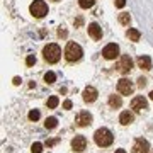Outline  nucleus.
I'll return each mask as SVG.
<instances>
[{
	"label": "nucleus",
	"mask_w": 153,
	"mask_h": 153,
	"mask_svg": "<svg viewBox=\"0 0 153 153\" xmlns=\"http://www.w3.org/2000/svg\"><path fill=\"white\" fill-rule=\"evenodd\" d=\"M134 121V116H133V112H129V111H124V112H121L119 116V123L123 126H129Z\"/></svg>",
	"instance_id": "15"
},
{
	"label": "nucleus",
	"mask_w": 153,
	"mask_h": 153,
	"mask_svg": "<svg viewBox=\"0 0 153 153\" xmlns=\"http://www.w3.org/2000/svg\"><path fill=\"white\" fill-rule=\"evenodd\" d=\"M55 2H58V0H55Z\"/></svg>",
	"instance_id": "35"
},
{
	"label": "nucleus",
	"mask_w": 153,
	"mask_h": 153,
	"mask_svg": "<svg viewBox=\"0 0 153 153\" xmlns=\"http://www.w3.org/2000/svg\"><path fill=\"white\" fill-rule=\"evenodd\" d=\"M21 82H22V80L19 78V76H14V85H19Z\"/></svg>",
	"instance_id": "30"
},
{
	"label": "nucleus",
	"mask_w": 153,
	"mask_h": 153,
	"mask_svg": "<svg viewBox=\"0 0 153 153\" xmlns=\"http://www.w3.org/2000/svg\"><path fill=\"white\" fill-rule=\"evenodd\" d=\"M150 99H152V100H153V90H152V92H150Z\"/></svg>",
	"instance_id": "34"
},
{
	"label": "nucleus",
	"mask_w": 153,
	"mask_h": 153,
	"mask_svg": "<svg viewBox=\"0 0 153 153\" xmlns=\"http://www.w3.org/2000/svg\"><path fill=\"white\" fill-rule=\"evenodd\" d=\"M114 4H116L117 9H123V7L126 5V0H114Z\"/></svg>",
	"instance_id": "27"
},
{
	"label": "nucleus",
	"mask_w": 153,
	"mask_h": 153,
	"mask_svg": "<svg viewBox=\"0 0 153 153\" xmlns=\"http://www.w3.org/2000/svg\"><path fill=\"white\" fill-rule=\"evenodd\" d=\"M131 109L134 112H141V111L148 109V100L143 95H138V97H134L131 100Z\"/></svg>",
	"instance_id": "9"
},
{
	"label": "nucleus",
	"mask_w": 153,
	"mask_h": 153,
	"mask_svg": "<svg viewBox=\"0 0 153 153\" xmlns=\"http://www.w3.org/2000/svg\"><path fill=\"white\" fill-rule=\"evenodd\" d=\"M63 109H71V100H65L63 102Z\"/></svg>",
	"instance_id": "28"
},
{
	"label": "nucleus",
	"mask_w": 153,
	"mask_h": 153,
	"mask_svg": "<svg viewBox=\"0 0 153 153\" xmlns=\"http://www.w3.org/2000/svg\"><path fill=\"white\" fill-rule=\"evenodd\" d=\"M116 70L119 71V73H123V75H126V73H129V71L133 70V60L129 55H123L119 58V61H117V65H116Z\"/></svg>",
	"instance_id": "5"
},
{
	"label": "nucleus",
	"mask_w": 153,
	"mask_h": 153,
	"mask_svg": "<svg viewBox=\"0 0 153 153\" xmlns=\"http://www.w3.org/2000/svg\"><path fill=\"white\" fill-rule=\"evenodd\" d=\"M58 104H60V99L56 97V95H51V97L48 99V102H46L48 109H55V107H56Z\"/></svg>",
	"instance_id": "19"
},
{
	"label": "nucleus",
	"mask_w": 153,
	"mask_h": 153,
	"mask_svg": "<svg viewBox=\"0 0 153 153\" xmlns=\"http://www.w3.org/2000/svg\"><path fill=\"white\" fill-rule=\"evenodd\" d=\"M109 105L112 107V109L121 107V105H123V99H121V95H111L109 97Z\"/></svg>",
	"instance_id": "16"
},
{
	"label": "nucleus",
	"mask_w": 153,
	"mask_h": 153,
	"mask_svg": "<svg viewBox=\"0 0 153 153\" xmlns=\"http://www.w3.org/2000/svg\"><path fill=\"white\" fill-rule=\"evenodd\" d=\"M126 36H128V39L129 41H140V38H141V33L138 31V29H128V33H126Z\"/></svg>",
	"instance_id": "17"
},
{
	"label": "nucleus",
	"mask_w": 153,
	"mask_h": 153,
	"mask_svg": "<svg viewBox=\"0 0 153 153\" xmlns=\"http://www.w3.org/2000/svg\"><path fill=\"white\" fill-rule=\"evenodd\" d=\"M114 153H126V150H123V148H119V150H116Z\"/></svg>",
	"instance_id": "33"
},
{
	"label": "nucleus",
	"mask_w": 153,
	"mask_h": 153,
	"mask_svg": "<svg viewBox=\"0 0 153 153\" xmlns=\"http://www.w3.org/2000/svg\"><path fill=\"white\" fill-rule=\"evenodd\" d=\"M71 148H73L75 153H82L83 150H87V138L82 136V134H76L71 140Z\"/></svg>",
	"instance_id": "6"
},
{
	"label": "nucleus",
	"mask_w": 153,
	"mask_h": 153,
	"mask_svg": "<svg viewBox=\"0 0 153 153\" xmlns=\"http://www.w3.org/2000/svg\"><path fill=\"white\" fill-rule=\"evenodd\" d=\"M34 63H36V56H34V55H29L27 58H26V65H27V66H33Z\"/></svg>",
	"instance_id": "25"
},
{
	"label": "nucleus",
	"mask_w": 153,
	"mask_h": 153,
	"mask_svg": "<svg viewBox=\"0 0 153 153\" xmlns=\"http://www.w3.org/2000/svg\"><path fill=\"white\" fill-rule=\"evenodd\" d=\"M29 10H31V14L36 19H41V17H44L48 14V5H46L44 0H34L31 4V7H29Z\"/></svg>",
	"instance_id": "4"
},
{
	"label": "nucleus",
	"mask_w": 153,
	"mask_h": 153,
	"mask_svg": "<svg viewBox=\"0 0 153 153\" xmlns=\"http://www.w3.org/2000/svg\"><path fill=\"white\" fill-rule=\"evenodd\" d=\"M56 124H58V119H56V117H48V119L44 121V126H46L48 129H53V128H56Z\"/></svg>",
	"instance_id": "20"
},
{
	"label": "nucleus",
	"mask_w": 153,
	"mask_h": 153,
	"mask_svg": "<svg viewBox=\"0 0 153 153\" xmlns=\"http://www.w3.org/2000/svg\"><path fill=\"white\" fill-rule=\"evenodd\" d=\"M148 150H150V143L146 140H143V138H138L131 148L133 153H148Z\"/></svg>",
	"instance_id": "11"
},
{
	"label": "nucleus",
	"mask_w": 153,
	"mask_h": 153,
	"mask_svg": "<svg viewBox=\"0 0 153 153\" xmlns=\"http://www.w3.org/2000/svg\"><path fill=\"white\" fill-rule=\"evenodd\" d=\"M31 152L33 153H41L43 152V145H41V143H33V146H31Z\"/></svg>",
	"instance_id": "23"
},
{
	"label": "nucleus",
	"mask_w": 153,
	"mask_h": 153,
	"mask_svg": "<svg viewBox=\"0 0 153 153\" xmlns=\"http://www.w3.org/2000/svg\"><path fill=\"white\" fill-rule=\"evenodd\" d=\"M94 4H95V0H78V5L82 9H90V7H94Z\"/></svg>",
	"instance_id": "22"
},
{
	"label": "nucleus",
	"mask_w": 153,
	"mask_h": 153,
	"mask_svg": "<svg viewBox=\"0 0 153 153\" xmlns=\"http://www.w3.org/2000/svg\"><path fill=\"white\" fill-rule=\"evenodd\" d=\"M146 83H148V80L146 78H145V76H140V78H138V87H146Z\"/></svg>",
	"instance_id": "26"
},
{
	"label": "nucleus",
	"mask_w": 153,
	"mask_h": 153,
	"mask_svg": "<svg viewBox=\"0 0 153 153\" xmlns=\"http://www.w3.org/2000/svg\"><path fill=\"white\" fill-rule=\"evenodd\" d=\"M58 36H60V38H65L66 31H65V29H58Z\"/></svg>",
	"instance_id": "29"
},
{
	"label": "nucleus",
	"mask_w": 153,
	"mask_h": 153,
	"mask_svg": "<svg viewBox=\"0 0 153 153\" xmlns=\"http://www.w3.org/2000/svg\"><path fill=\"white\" fill-rule=\"evenodd\" d=\"M39 116H41V114H39V111L38 109H33L31 112H29V119H31V121H38Z\"/></svg>",
	"instance_id": "24"
},
{
	"label": "nucleus",
	"mask_w": 153,
	"mask_h": 153,
	"mask_svg": "<svg viewBox=\"0 0 153 153\" xmlns=\"http://www.w3.org/2000/svg\"><path fill=\"white\" fill-rule=\"evenodd\" d=\"M43 58L48 61V63H58V61H60V58H61L60 46H58V44H55V43L46 44V46L43 48Z\"/></svg>",
	"instance_id": "1"
},
{
	"label": "nucleus",
	"mask_w": 153,
	"mask_h": 153,
	"mask_svg": "<svg viewBox=\"0 0 153 153\" xmlns=\"http://www.w3.org/2000/svg\"><path fill=\"white\" fill-rule=\"evenodd\" d=\"M102 56H104L105 60H116L117 56H119V46L114 43L107 44L104 49H102Z\"/></svg>",
	"instance_id": "7"
},
{
	"label": "nucleus",
	"mask_w": 153,
	"mask_h": 153,
	"mask_svg": "<svg viewBox=\"0 0 153 153\" xmlns=\"http://www.w3.org/2000/svg\"><path fill=\"white\" fill-rule=\"evenodd\" d=\"M75 123H76V126H80V128L90 126V124H92V114H90V112H87V111H82L80 114L76 116Z\"/></svg>",
	"instance_id": "10"
},
{
	"label": "nucleus",
	"mask_w": 153,
	"mask_h": 153,
	"mask_svg": "<svg viewBox=\"0 0 153 153\" xmlns=\"http://www.w3.org/2000/svg\"><path fill=\"white\" fill-rule=\"evenodd\" d=\"M117 21H119L123 26H129V22H131V16H129L128 12H123V14H119Z\"/></svg>",
	"instance_id": "18"
},
{
	"label": "nucleus",
	"mask_w": 153,
	"mask_h": 153,
	"mask_svg": "<svg viewBox=\"0 0 153 153\" xmlns=\"http://www.w3.org/2000/svg\"><path fill=\"white\" fill-rule=\"evenodd\" d=\"M94 140H95V143H97L99 146H109L114 141V134L107 128H99L97 131H95V134H94Z\"/></svg>",
	"instance_id": "3"
},
{
	"label": "nucleus",
	"mask_w": 153,
	"mask_h": 153,
	"mask_svg": "<svg viewBox=\"0 0 153 153\" xmlns=\"http://www.w3.org/2000/svg\"><path fill=\"white\" fill-rule=\"evenodd\" d=\"M44 82L49 83V85H51V83H55V82H56V75L53 73V71H48V73H44Z\"/></svg>",
	"instance_id": "21"
},
{
	"label": "nucleus",
	"mask_w": 153,
	"mask_h": 153,
	"mask_svg": "<svg viewBox=\"0 0 153 153\" xmlns=\"http://www.w3.org/2000/svg\"><path fill=\"white\" fill-rule=\"evenodd\" d=\"M83 102H87V104H92V102H95V99H97V90H95V88L94 87H90V85H88V87H85L83 88Z\"/></svg>",
	"instance_id": "12"
},
{
	"label": "nucleus",
	"mask_w": 153,
	"mask_h": 153,
	"mask_svg": "<svg viewBox=\"0 0 153 153\" xmlns=\"http://www.w3.org/2000/svg\"><path fill=\"white\" fill-rule=\"evenodd\" d=\"M117 90H119L121 95H131L133 90H134V85L128 78H121L119 82H117Z\"/></svg>",
	"instance_id": "8"
},
{
	"label": "nucleus",
	"mask_w": 153,
	"mask_h": 153,
	"mask_svg": "<svg viewBox=\"0 0 153 153\" xmlns=\"http://www.w3.org/2000/svg\"><path fill=\"white\" fill-rule=\"evenodd\" d=\"M88 36L92 39H95V41H99V39L102 38V27L99 26L97 22H92V24H88Z\"/></svg>",
	"instance_id": "13"
},
{
	"label": "nucleus",
	"mask_w": 153,
	"mask_h": 153,
	"mask_svg": "<svg viewBox=\"0 0 153 153\" xmlns=\"http://www.w3.org/2000/svg\"><path fill=\"white\" fill-rule=\"evenodd\" d=\"M75 24H76V26H80V24H82V17H78V19L75 21Z\"/></svg>",
	"instance_id": "32"
},
{
	"label": "nucleus",
	"mask_w": 153,
	"mask_h": 153,
	"mask_svg": "<svg viewBox=\"0 0 153 153\" xmlns=\"http://www.w3.org/2000/svg\"><path fill=\"white\" fill-rule=\"evenodd\" d=\"M82 55H83V49L80 48V44L73 43V41H70V43L66 44V48H65V58H66V61H70V63L80 61V60H82Z\"/></svg>",
	"instance_id": "2"
},
{
	"label": "nucleus",
	"mask_w": 153,
	"mask_h": 153,
	"mask_svg": "<svg viewBox=\"0 0 153 153\" xmlns=\"http://www.w3.org/2000/svg\"><path fill=\"white\" fill-rule=\"evenodd\" d=\"M138 66L141 68V70H152V58L146 55H143V56H138V60H136Z\"/></svg>",
	"instance_id": "14"
},
{
	"label": "nucleus",
	"mask_w": 153,
	"mask_h": 153,
	"mask_svg": "<svg viewBox=\"0 0 153 153\" xmlns=\"http://www.w3.org/2000/svg\"><path fill=\"white\" fill-rule=\"evenodd\" d=\"M56 141H58V140H51V141H48V143H46V145H48V146H53V145H55Z\"/></svg>",
	"instance_id": "31"
}]
</instances>
